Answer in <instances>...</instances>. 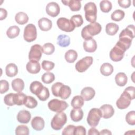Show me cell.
Listing matches in <instances>:
<instances>
[{
    "label": "cell",
    "mask_w": 135,
    "mask_h": 135,
    "mask_svg": "<svg viewBox=\"0 0 135 135\" xmlns=\"http://www.w3.org/2000/svg\"><path fill=\"white\" fill-rule=\"evenodd\" d=\"M101 29V25L99 23H91L82 28L81 31V36L85 40L92 38L93 36L100 33Z\"/></svg>",
    "instance_id": "cell-1"
},
{
    "label": "cell",
    "mask_w": 135,
    "mask_h": 135,
    "mask_svg": "<svg viewBox=\"0 0 135 135\" xmlns=\"http://www.w3.org/2000/svg\"><path fill=\"white\" fill-rule=\"evenodd\" d=\"M85 17L88 22L90 23L95 22L97 17V8L93 2L87 3L84 7Z\"/></svg>",
    "instance_id": "cell-2"
},
{
    "label": "cell",
    "mask_w": 135,
    "mask_h": 135,
    "mask_svg": "<svg viewBox=\"0 0 135 135\" xmlns=\"http://www.w3.org/2000/svg\"><path fill=\"white\" fill-rule=\"evenodd\" d=\"M67 117L64 112H57L52 118L51 126L53 129L59 130L66 123Z\"/></svg>",
    "instance_id": "cell-3"
},
{
    "label": "cell",
    "mask_w": 135,
    "mask_h": 135,
    "mask_svg": "<svg viewBox=\"0 0 135 135\" xmlns=\"http://www.w3.org/2000/svg\"><path fill=\"white\" fill-rule=\"evenodd\" d=\"M102 117V112L100 109L92 108L89 112L86 121L89 126L92 127H96Z\"/></svg>",
    "instance_id": "cell-4"
},
{
    "label": "cell",
    "mask_w": 135,
    "mask_h": 135,
    "mask_svg": "<svg viewBox=\"0 0 135 135\" xmlns=\"http://www.w3.org/2000/svg\"><path fill=\"white\" fill-rule=\"evenodd\" d=\"M47 105L50 110L57 113L62 112L69 106V104L65 101L56 99H54L50 101Z\"/></svg>",
    "instance_id": "cell-5"
},
{
    "label": "cell",
    "mask_w": 135,
    "mask_h": 135,
    "mask_svg": "<svg viewBox=\"0 0 135 135\" xmlns=\"http://www.w3.org/2000/svg\"><path fill=\"white\" fill-rule=\"evenodd\" d=\"M24 39L27 42H32L36 40L37 37L36 28L33 24L27 25L24 31Z\"/></svg>",
    "instance_id": "cell-6"
},
{
    "label": "cell",
    "mask_w": 135,
    "mask_h": 135,
    "mask_svg": "<svg viewBox=\"0 0 135 135\" xmlns=\"http://www.w3.org/2000/svg\"><path fill=\"white\" fill-rule=\"evenodd\" d=\"M93 61V60L92 56H85L83 57L75 64V69L79 72H84L92 65Z\"/></svg>",
    "instance_id": "cell-7"
},
{
    "label": "cell",
    "mask_w": 135,
    "mask_h": 135,
    "mask_svg": "<svg viewBox=\"0 0 135 135\" xmlns=\"http://www.w3.org/2000/svg\"><path fill=\"white\" fill-rule=\"evenodd\" d=\"M132 100L133 99L131 97L124 91L116 102L117 107L120 109H126L130 105Z\"/></svg>",
    "instance_id": "cell-8"
},
{
    "label": "cell",
    "mask_w": 135,
    "mask_h": 135,
    "mask_svg": "<svg viewBox=\"0 0 135 135\" xmlns=\"http://www.w3.org/2000/svg\"><path fill=\"white\" fill-rule=\"evenodd\" d=\"M56 24L57 27L61 30L66 32H71L73 31L75 27L70 20L65 17L59 18L57 20Z\"/></svg>",
    "instance_id": "cell-9"
},
{
    "label": "cell",
    "mask_w": 135,
    "mask_h": 135,
    "mask_svg": "<svg viewBox=\"0 0 135 135\" xmlns=\"http://www.w3.org/2000/svg\"><path fill=\"white\" fill-rule=\"evenodd\" d=\"M125 52L126 51L116 44L110 52V57L114 62L120 61L123 58Z\"/></svg>",
    "instance_id": "cell-10"
},
{
    "label": "cell",
    "mask_w": 135,
    "mask_h": 135,
    "mask_svg": "<svg viewBox=\"0 0 135 135\" xmlns=\"http://www.w3.org/2000/svg\"><path fill=\"white\" fill-rule=\"evenodd\" d=\"M42 47L39 44H34L31 47L28 53L29 60L39 61L42 55Z\"/></svg>",
    "instance_id": "cell-11"
},
{
    "label": "cell",
    "mask_w": 135,
    "mask_h": 135,
    "mask_svg": "<svg viewBox=\"0 0 135 135\" xmlns=\"http://www.w3.org/2000/svg\"><path fill=\"white\" fill-rule=\"evenodd\" d=\"M46 13L51 17L57 16L60 12V8L59 4L55 2H52L47 4L46 6Z\"/></svg>",
    "instance_id": "cell-12"
},
{
    "label": "cell",
    "mask_w": 135,
    "mask_h": 135,
    "mask_svg": "<svg viewBox=\"0 0 135 135\" xmlns=\"http://www.w3.org/2000/svg\"><path fill=\"white\" fill-rule=\"evenodd\" d=\"M100 109L102 112V117L104 119L111 118L114 113V110L113 107L110 104H103L100 108Z\"/></svg>",
    "instance_id": "cell-13"
},
{
    "label": "cell",
    "mask_w": 135,
    "mask_h": 135,
    "mask_svg": "<svg viewBox=\"0 0 135 135\" xmlns=\"http://www.w3.org/2000/svg\"><path fill=\"white\" fill-rule=\"evenodd\" d=\"M95 94V90L91 87L87 86L84 88L81 91V97L85 101L92 100Z\"/></svg>",
    "instance_id": "cell-14"
},
{
    "label": "cell",
    "mask_w": 135,
    "mask_h": 135,
    "mask_svg": "<svg viewBox=\"0 0 135 135\" xmlns=\"http://www.w3.org/2000/svg\"><path fill=\"white\" fill-rule=\"evenodd\" d=\"M83 49L87 52H94L97 49V44L93 38L85 40L83 44Z\"/></svg>",
    "instance_id": "cell-15"
},
{
    "label": "cell",
    "mask_w": 135,
    "mask_h": 135,
    "mask_svg": "<svg viewBox=\"0 0 135 135\" xmlns=\"http://www.w3.org/2000/svg\"><path fill=\"white\" fill-rule=\"evenodd\" d=\"M27 71L32 74L38 73L41 70V66L38 61L31 60L26 65Z\"/></svg>",
    "instance_id": "cell-16"
},
{
    "label": "cell",
    "mask_w": 135,
    "mask_h": 135,
    "mask_svg": "<svg viewBox=\"0 0 135 135\" xmlns=\"http://www.w3.org/2000/svg\"><path fill=\"white\" fill-rule=\"evenodd\" d=\"M31 118V114L28 111L21 110L17 115V121L21 123H28Z\"/></svg>",
    "instance_id": "cell-17"
},
{
    "label": "cell",
    "mask_w": 135,
    "mask_h": 135,
    "mask_svg": "<svg viewBox=\"0 0 135 135\" xmlns=\"http://www.w3.org/2000/svg\"><path fill=\"white\" fill-rule=\"evenodd\" d=\"M45 122L43 119L41 117H35L32 120L31 126L34 130L36 131H41L43 129Z\"/></svg>",
    "instance_id": "cell-18"
},
{
    "label": "cell",
    "mask_w": 135,
    "mask_h": 135,
    "mask_svg": "<svg viewBox=\"0 0 135 135\" xmlns=\"http://www.w3.org/2000/svg\"><path fill=\"white\" fill-rule=\"evenodd\" d=\"M39 28L43 31H48L52 28V22L47 18L42 17L38 21Z\"/></svg>",
    "instance_id": "cell-19"
},
{
    "label": "cell",
    "mask_w": 135,
    "mask_h": 135,
    "mask_svg": "<svg viewBox=\"0 0 135 135\" xmlns=\"http://www.w3.org/2000/svg\"><path fill=\"white\" fill-rule=\"evenodd\" d=\"M61 2L64 5L69 6L72 11H79L81 8V2L79 0H68Z\"/></svg>",
    "instance_id": "cell-20"
},
{
    "label": "cell",
    "mask_w": 135,
    "mask_h": 135,
    "mask_svg": "<svg viewBox=\"0 0 135 135\" xmlns=\"http://www.w3.org/2000/svg\"><path fill=\"white\" fill-rule=\"evenodd\" d=\"M83 117V112L81 108H73L70 112V117L74 122H79Z\"/></svg>",
    "instance_id": "cell-21"
},
{
    "label": "cell",
    "mask_w": 135,
    "mask_h": 135,
    "mask_svg": "<svg viewBox=\"0 0 135 135\" xmlns=\"http://www.w3.org/2000/svg\"><path fill=\"white\" fill-rule=\"evenodd\" d=\"M44 86L40 82L35 81L31 83L30 86V90L33 94L37 95L41 92Z\"/></svg>",
    "instance_id": "cell-22"
},
{
    "label": "cell",
    "mask_w": 135,
    "mask_h": 135,
    "mask_svg": "<svg viewBox=\"0 0 135 135\" xmlns=\"http://www.w3.org/2000/svg\"><path fill=\"white\" fill-rule=\"evenodd\" d=\"M119 36H126L133 39L135 36L134 26L133 25H128L121 32Z\"/></svg>",
    "instance_id": "cell-23"
},
{
    "label": "cell",
    "mask_w": 135,
    "mask_h": 135,
    "mask_svg": "<svg viewBox=\"0 0 135 135\" xmlns=\"http://www.w3.org/2000/svg\"><path fill=\"white\" fill-rule=\"evenodd\" d=\"M12 86L15 91L21 92L24 88V82L22 79L16 78L12 81Z\"/></svg>",
    "instance_id": "cell-24"
},
{
    "label": "cell",
    "mask_w": 135,
    "mask_h": 135,
    "mask_svg": "<svg viewBox=\"0 0 135 135\" xmlns=\"http://www.w3.org/2000/svg\"><path fill=\"white\" fill-rule=\"evenodd\" d=\"M57 44L61 47H66L70 44V38L65 34L60 35L57 38Z\"/></svg>",
    "instance_id": "cell-25"
},
{
    "label": "cell",
    "mask_w": 135,
    "mask_h": 135,
    "mask_svg": "<svg viewBox=\"0 0 135 135\" xmlns=\"http://www.w3.org/2000/svg\"><path fill=\"white\" fill-rule=\"evenodd\" d=\"M115 81L118 85L120 86H123L127 83V76L123 72H119L117 73L115 76Z\"/></svg>",
    "instance_id": "cell-26"
},
{
    "label": "cell",
    "mask_w": 135,
    "mask_h": 135,
    "mask_svg": "<svg viewBox=\"0 0 135 135\" xmlns=\"http://www.w3.org/2000/svg\"><path fill=\"white\" fill-rule=\"evenodd\" d=\"M71 93V88L66 85L63 84L59 92V97L61 98L62 99L65 100L68 99Z\"/></svg>",
    "instance_id": "cell-27"
},
{
    "label": "cell",
    "mask_w": 135,
    "mask_h": 135,
    "mask_svg": "<svg viewBox=\"0 0 135 135\" xmlns=\"http://www.w3.org/2000/svg\"><path fill=\"white\" fill-rule=\"evenodd\" d=\"M5 72L7 76L9 77L15 76L18 73V68L14 63H9L5 68Z\"/></svg>",
    "instance_id": "cell-28"
},
{
    "label": "cell",
    "mask_w": 135,
    "mask_h": 135,
    "mask_svg": "<svg viewBox=\"0 0 135 135\" xmlns=\"http://www.w3.org/2000/svg\"><path fill=\"white\" fill-rule=\"evenodd\" d=\"M101 73L105 76L111 75L113 72V66L109 63H104L100 67Z\"/></svg>",
    "instance_id": "cell-29"
},
{
    "label": "cell",
    "mask_w": 135,
    "mask_h": 135,
    "mask_svg": "<svg viewBox=\"0 0 135 135\" xmlns=\"http://www.w3.org/2000/svg\"><path fill=\"white\" fill-rule=\"evenodd\" d=\"M27 95L22 92H18L14 94V100L15 104L17 105H22L25 104L27 99Z\"/></svg>",
    "instance_id": "cell-30"
},
{
    "label": "cell",
    "mask_w": 135,
    "mask_h": 135,
    "mask_svg": "<svg viewBox=\"0 0 135 135\" xmlns=\"http://www.w3.org/2000/svg\"><path fill=\"white\" fill-rule=\"evenodd\" d=\"M15 20L16 23L18 24L24 25L27 23L28 21V17L25 13L20 12L15 15Z\"/></svg>",
    "instance_id": "cell-31"
},
{
    "label": "cell",
    "mask_w": 135,
    "mask_h": 135,
    "mask_svg": "<svg viewBox=\"0 0 135 135\" xmlns=\"http://www.w3.org/2000/svg\"><path fill=\"white\" fill-rule=\"evenodd\" d=\"M119 26L114 23H109L106 25L105 32L108 35H114L119 30Z\"/></svg>",
    "instance_id": "cell-32"
},
{
    "label": "cell",
    "mask_w": 135,
    "mask_h": 135,
    "mask_svg": "<svg viewBox=\"0 0 135 135\" xmlns=\"http://www.w3.org/2000/svg\"><path fill=\"white\" fill-rule=\"evenodd\" d=\"M64 57L66 62L72 63L76 60L78 57V53L74 50H69L65 53Z\"/></svg>",
    "instance_id": "cell-33"
},
{
    "label": "cell",
    "mask_w": 135,
    "mask_h": 135,
    "mask_svg": "<svg viewBox=\"0 0 135 135\" xmlns=\"http://www.w3.org/2000/svg\"><path fill=\"white\" fill-rule=\"evenodd\" d=\"M71 104L73 108H81L84 104V99L81 95L74 96L71 101Z\"/></svg>",
    "instance_id": "cell-34"
},
{
    "label": "cell",
    "mask_w": 135,
    "mask_h": 135,
    "mask_svg": "<svg viewBox=\"0 0 135 135\" xmlns=\"http://www.w3.org/2000/svg\"><path fill=\"white\" fill-rule=\"evenodd\" d=\"M20 29L17 26H10L6 31V35L9 38H14L17 37L20 33Z\"/></svg>",
    "instance_id": "cell-35"
},
{
    "label": "cell",
    "mask_w": 135,
    "mask_h": 135,
    "mask_svg": "<svg viewBox=\"0 0 135 135\" xmlns=\"http://www.w3.org/2000/svg\"><path fill=\"white\" fill-rule=\"evenodd\" d=\"M124 15L125 13L124 11L121 9H117L111 14V18L114 21L119 22L124 18Z\"/></svg>",
    "instance_id": "cell-36"
},
{
    "label": "cell",
    "mask_w": 135,
    "mask_h": 135,
    "mask_svg": "<svg viewBox=\"0 0 135 135\" xmlns=\"http://www.w3.org/2000/svg\"><path fill=\"white\" fill-rule=\"evenodd\" d=\"M112 3L107 0H103L100 3V7L102 12L104 13H108L112 9Z\"/></svg>",
    "instance_id": "cell-37"
},
{
    "label": "cell",
    "mask_w": 135,
    "mask_h": 135,
    "mask_svg": "<svg viewBox=\"0 0 135 135\" xmlns=\"http://www.w3.org/2000/svg\"><path fill=\"white\" fill-rule=\"evenodd\" d=\"M41 79L43 83L45 84H50L54 81L55 76L53 73L47 72L42 75Z\"/></svg>",
    "instance_id": "cell-38"
},
{
    "label": "cell",
    "mask_w": 135,
    "mask_h": 135,
    "mask_svg": "<svg viewBox=\"0 0 135 135\" xmlns=\"http://www.w3.org/2000/svg\"><path fill=\"white\" fill-rule=\"evenodd\" d=\"M70 21L75 27H80L83 23V20L82 16L80 14L74 15L71 17Z\"/></svg>",
    "instance_id": "cell-39"
},
{
    "label": "cell",
    "mask_w": 135,
    "mask_h": 135,
    "mask_svg": "<svg viewBox=\"0 0 135 135\" xmlns=\"http://www.w3.org/2000/svg\"><path fill=\"white\" fill-rule=\"evenodd\" d=\"M43 52L46 55L52 54L55 51L54 45L51 43H45L42 46Z\"/></svg>",
    "instance_id": "cell-40"
},
{
    "label": "cell",
    "mask_w": 135,
    "mask_h": 135,
    "mask_svg": "<svg viewBox=\"0 0 135 135\" xmlns=\"http://www.w3.org/2000/svg\"><path fill=\"white\" fill-rule=\"evenodd\" d=\"M24 105L30 109L35 108L37 105V102L36 99L32 96H27Z\"/></svg>",
    "instance_id": "cell-41"
},
{
    "label": "cell",
    "mask_w": 135,
    "mask_h": 135,
    "mask_svg": "<svg viewBox=\"0 0 135 135\" xmlns=\"http://www.w3.org/2000/svg\"><path fill=\"white\" fill-rule=\"evenodd\" d=\"M15 134L16 135L19 134H25L28 135L29 134V129L25 125L18 126L15 129Z\"/></svg>",
    "instance_id": "cell-42"
},
{
    "label": "cell",
    "mask_w": 135,
    "mask_h": 135,
    "mask_svg": "<svg viewBox=\"0 0 135 135\" xmlns=\"http://www.w3.org/2000/svg\"><path fill=\"white\" fill-rule=\"evenodd\" d=\"M36 96L41 101H44L46 100L50 97V92L48 88L45 86H44L41 92Z\"/></svg>",
    "instance_id": "cell-43"
},
{
    "label": "cell",
    "mask_w": 135,
    "mask_h": 135,
    "mask_svg": "<svg viewBox=\"0 0 135 135\" xmlns=\"http://www.w3.org/2000/svg\"><path fill=\"white\" fill-rule=\"evenodd\" d=\"M126 121L130 124L133 126L135 124V111H129L126 115Z\"/></svg>",
    "instance_id": "cell-44"
},
{
    "label": "cell",
    "mask_w": 135,
    "mask_h": 135,
    "mask_svg": "<svg viewBox=\"0 0 135 135\" xmlns=\"http://www.w3.org/2000/svg\"><path fill=\"white\" fill-rule=\"evenodd\" d=\"M14 94L11 93L6 94L4 98V101L5 104L8 106H13L15 104L14 100Z\"/></svg>",
    "instance_id": "cell-45"
},
{
    "label": "cell",
    "mask_w": 135,
    "mask_h": 135,
    "mask_svg": "<svg viewBox=\"0 0 135 135\" xmlns=\"http://www.w3.org/2000/svg\"><path fill=\"white\" fill-rule=\"evenodd\" d=\"M41 65L42 69L47 71L52 70L55 66V64L53 62L47 60L43 61Z\"/></svg>",
    "instance_id": "cell-46"
},
{
    "label": "cell",
    "mask_w": 135,
    "mask_h": 135,
    "mask_svg": "<svg viewBox=\"0 0 135 135\" xmlns=\"http://www.w3.org/2000/svg\"><path fill=\"white\" fill-rule=\"evenodd\" d=\"M63 84L62 83L57 82L52 85V86L51 87V90H52V94H53V95H54L55 97H59V90H60L61 86Z\"/></svg>",
    "instance_id": "cell-47"
},
{
    "label": "cell",
    "mask_w": 135,
    "mask_h": 135,
    "mask_svg": "<svg viewBox=\"0 0 135 135\" xmlns=\"http://www.w3.org/2000/svg\"><path fill=\"white\" fill-rule=\"evenodd\" d=\"M75 128V126L73 125H68L64 128L63 130L62 131V134L63 135H74Z\"/></svg>",
    "instance_id": "cell-48"
},
{
    "label": "cell",
    "mask_w": 135,
    "mask_h": 135,
    "mask_svg": "<svg viewBox=\"0 0 135 135\" xmlns=\"http://www.w3.org/2000/svg\"><path fill=\"white\" fill-rule=\"evenodd\" d=\"M0 84H1L0 92L1 94H3L9 90V84L6 80H1Z\"/></svg>",
    "instance_id": "cell-49"
},
{
    "label": "cell",
    "mask_w": 135,
    "mask_h": 135,
    "mask_svg": "<svg viewBox=\"0 0 135 135\" xmlns=\"http://www.w3.org/2000/svg\"><path fill=\"white\" fill-rule=\"evenodd\" d=\"M74 134H80V135H85L86 134V129L85 128L82 126H79L77 127H75Z\"/></svg>",
    "instance_id": "cell-50"
},
{
    "label": "cell",
    "mask_w": 135,
    "mask_h": 135,
    "mask_svg": "<svg viewBox=\"0 0 135 135\" xmlns=\"http://www.w3.org/2000/svg\"><path fill=\"white\" fill-rule=\"evenodd\" d=\"M118 3L120 7L124 8H128L131 5V1L130 0L118 1Z\"/></svg>",
    "instance_id": "cell-51"
},
{
    "label": "cell",
    "mask_w": 135,
    "mask_h": 135,
    "mask_svg": "<svg viewBox=\"0 0 135 135\" xmlns=\"http://www.w3.org/2000/svg\"><path fill=\"white\" fill-rule=\"evenodd\" d=\"M127 92L132 98V99H134L135 97V88L132 86H130L125 89L124 90Z\"/></svg>",
    "instance_id": "cell-52"
},
{
    "label": "cell",
    "mask_w": 135,
    "mask_h": 135,
    "mask_svg": "<svg viewBox=\"0 0 135 135\" xmlns=\"http://www.w3.org/2000/svg\"><path fill=\"white\" fill-rule=\"evenodd\" d=\"M7 15V11L3 8H1L0 9V20H3L5 19Z\"/></svg>",
    "instance_id": "cell-53"
},
{
    "label": "cell",
    "mask_w": 135,
    "mask_h": 135,
    "mask_svg": "<svg viewBox=\"0 0 135 135\" xmlns=\"http://www.w3.org/2000/svg\"><path fill=\"white\" fill-rule=\"evenodd\" d=\"M88 134L89 135H92V134L99 135V134H100L99 131L97 129H95L94 127H92L91 128H90L88 131Z\"/></svg>",
    "instance_id": "cell-54"
},
{
    "label": "cell",
    "mask_w": 135,
    "mask_h": 135,
    "mask_svg": "<svg viewBox=\"0 0 135 135\" xmlns=\"http://www.w3.org/2000/svg\"><path fill=\"white\" fill-rule=\"evenodd\" d=\"M99 133L100 134H112L111 131L108 129H103Z\"/></svg>",
    "instance_id": "cell-55"
}]
</instances>
